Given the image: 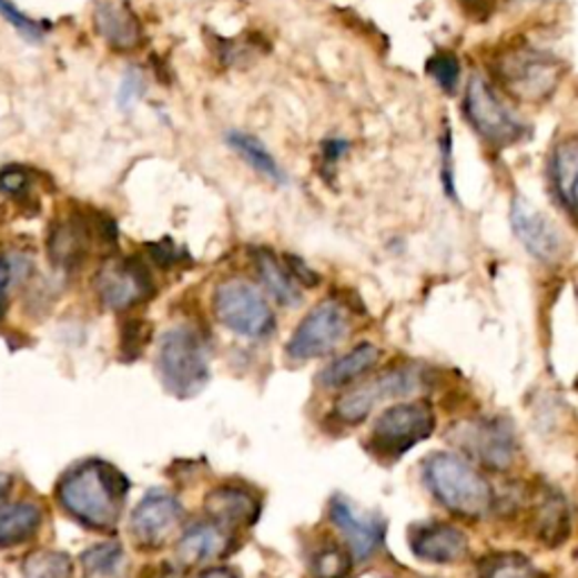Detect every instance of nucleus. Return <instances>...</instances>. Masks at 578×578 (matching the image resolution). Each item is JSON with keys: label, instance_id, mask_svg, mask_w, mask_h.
Wrapping results in <instances>:
<instances>
[{"label": "nucleus", "instance_id": "f257e3e1", "mask_svg": "<svg viewBox=\"0 0 578 578\" xmlns=\"http://www.w3.org/2000/svg\"><path fill=\"white\" fill-rule=\"evenodd\" d=\"M130 493V481L109 462L89 459L73 466L61 477L57 495L59 504L67 508L84 527L104 531L113 529Z\"/></svg>", "mask_w": 578, "mask_h": 578}, {"label": "nucleus", "instance_id": "f03ea898", "mask_svg": "<svg viewBox=\"0 0 578 578\" xmlns=\"http://www.w3.org/2000/svg\"><path fill=\"white\" fill-rule=\"evenodd\" d=\"M423 477L432 495L459 518L479 520L493 508V488L468 462L449 453H434L423 464Z\"/></svg>", "mask_w": 578, "mask_h": 578}, {"label": "nucleus", "instance_id": "7ed1b4c3", "mask_svg": "<svg viewBox=\"0 0 578 578\" xmlns=\"http://www.w3.org/2000/svg\"><path fill=\"white\" fill-rule=\"evenodd\" d=\"M156 364L163 387L176 398L197 396L211 379L206 342L190 326H176L161 337Z\"/></svg>", "mask_w": 578, "mask_h": 578}, {"label": "nucleus", "instance_id": "20e7f679", "mask_svg": "<svg viewBox=\"0 0 578 578\" xmlns=\"http://www.w3.org/2000/svg\"><path fill=\"white\" fill-rule=\"evenodd\" d=\"M215 316L222 326L246 339H263L274 331V312L251 283L233 278L215 290Z\"/></svg>", "mask_w": 578, "mask_h": 578}, {"label": "nucleus", "instance_id": "39448f33", "mask_svg": "<svg viewBox=\"0 0 578 578\" xmlns=\"http://www.w3.org/2000/svg\"><path fill=\"white\" fill-rule=\"evenodd\" d=\"M436 416L427 403H405L384 409L373 425L371 445L384 459H396L420 440L429 438Z\"/></svg>", "mask_w": 578, "mask_h": 578}, {"label": "nucleus", "instance_id": "423d86ee", "mask_svg": "<svg viewBox=\"0 0 578 578\" xmlns=\"http://www.w3.org/2000/svg\"><path fill=\"white\" fill-rule=\"evenodd\" d=\"M348 331L351 321L342 303H318L296 326L292 339L287 342V357L296 362L324 357L339 348V344L348 337Z\"/></svg>", "mask_w": 578, "mask_h": 578}, {"label": "nucleus", "instance_id": "0eeeda50", "mask_svg": "<svg viewBox=\"0 0 578 578\" xmlns=\"http://www.w3.org/2000/svg\"><path fill=\"white\" fill-rule=\"evenodd\" d=\"M449 438L490 470H508L516 464V432H513V427L504 418H477L457 423L449 429Z\"/></svg>", "mask_w": 578, "mask_h": 578}, {"label": "nucleus", "instance_id": "6e6552de", "mask_svg": "<svg viewBox=\"0 0 578 578\" xmlns=\"http://www.w3.org/2000/svg\"><path fill=\"white\" fill-rule=\"evenodd\" d=\"M466 115L477 134L495 148L513 145L525 136V124L501 104V100L479 75L473 78L468 87Z\"/></svg>", "mask_w": 578, "mask_h": 578}, {"label": "nucleus", "instance_id": "1a4fd4ad", "mask_svg": "<svg viewBox=\"0 0 578 578\" xmlns=\"http://www.w3.org/2000/svg\"><path fill=\"white\" fill-rule=\"evenodd\" d=\"M418 384H420V375L414 368L387 371L368 379L366 384H362V387L344 394L335 405V414L339 420L355 425L364 420L379 403L414 394Z\"/></svg>", "mask_w": 578, "mask_h": 578}, {"label": "nucleus", "instance_id": "9d476101", "mask_svg": "<svg viewBox=\"0 0 578 578\" xmlns=\"http://www.w3.org/2000/svg\"><path fill=\"white\" fill-rule=\"evenodd\" d=\"M95 290L111 310H130L156 294L150 270L136 258L107 263L95 278Z\"/></svg>", "mask_w": 578, "mask_h": 578}, {"label": "nucleus", "instance_id": "9b49d317", "mask_svg": "<svg viewBox=\"0 0 578 578\" xmlns=\"http://www.w3.org/2000/svg\"><path fill=\"white\" fill-rule=\"evenodd\" d=\"M183 508L179 499L165 490H150L132 513L130 529L134 540L145 549H156L179 529Z\"/></svg>", "mask_w": 578, "mask_h": 578}, {"label": "nucleus", "instance_id": "f8f14e48", "mask_svg": "<svg viewBox=\"0 0 578 578\" xmlns=\"http://www.w3.org/2000/svg\"><path fill=\"white\" fill-rule=\"evenodd\" d=\"M558 63L536 50L510 54L501 69L504 84L523 100H542L549 95L558 82Z\"/></svg>", "mask_w": 578, "mask_h": 578}, {"label": "nucleus", "instance_id": "ddd939ff", "mask_svg": "<svg viewBox=\"0 0 578 578\" xmlns=\"http://www.w3.org/2000/svg\"><path fill=\"white\" fill-rule=\"evenodd\" d=\"M510 224L520 242L527 246L531 255H536L542 263H556L562 251H565V240L556 224L540 213L536 206H531L527 200L518 197L513 202L510 209Z\"/></svg>", "mask_w": 578, "mask_h": 578}, {"label": "nucleus", "instance_id": "4468645a", "mask_svg": "<svg viewBox=\"0 0 578 578\" xmlns=\"http://www.w3.org/2000/svg\"><path fill=\"white\" fill-rule=\"evenodd\" d=\"M409 545L416 558L434 565H453L466 558L468 538L447 523H425L412 529Z\"/></svg>", "mask_w": 578, "mask_h": 578}, {"label": "nucleus", "instance_id": "2eb2a0df", "mask_svg": "<svg viewBox=\"0 0 578 578\" xmlns=\"http://www.w3.org/2000/svg\"><path fill=\"white\" fill-rule=\"evenodd\" d=\"M331 518L348 540L355 560H368L382 545L384 525L377 518L359 516L344 497H335L331 504Z\"/></svg>", "mask_w": 578, "mask_h": 578}, {"label": "nucleus", "instance_id": "dca6fc26", "mask_svg": "<svg viewBox=\"0 0 578 578\" xmlns=\"http://www.w3.org/2000/svg\"><path fill=\"white\" fill-rule=\"evenodd\" d=\"M209 518L226 529L251 527L261 516V501L240 486H220L206 495Z\"/></svg>", "mask_w": 578, "mask_h": 578}, {"label": "nucleus", "instance_id": "f3484780", "mask_svg": "<svg viewBox=\"0 0 578 578\" xmlns=\"http://www.w3.org/2000/svg\"><path fill=\"white\" fill-rule=\"evenodd\" d=\"M231 547V529L209 520L192 525L179 540L176 554L183 565H204L224 556Z\"/></svg>", "mask_w": 578, "mask_h": 578}, {"label": "nucleus", "instance_id": "a211bd4d", "mask_svg": "<svg viewBox=\"0 0 578 578\" xmlns=\"http://www.w3.org/2000/svg\"><path fill=\"white\" fill-rule=\"evenodd\" d=\"M50 258L61 270L80 267L91 251V231L82 220H67L52 229L48 240Z\"/></svg>", "mask_w": 578, "mask_h": 578}, {"label": "nucleus", "instance_id": "6ab92c4d", "mask_svg": "<svg viewBox=\"0 0 578 578\" xmlns=\"http://www.w3.org/2000/svg\"><path fill=\"white\" fill-rule=\"evenodd\" d=\"M95 28L100 37L115 50H132L141 43L139 19L126 6L104 0L95 10Z\"/></svg>", "mask_w": 578, "mask_h": 578}, {"label": "nucleus", "instance_id": "aec40b11", "mask_svg": "<svg viewBox=\"0 0 578 578\" xmlns=\"http://www.w3.org/2000/svg\"><path fill=\"white\" fill-rule=\"evenodd\" d=\"M43 523V510L34 501H10L0 506V547H17L30 540Z\"/></svg>", "mask_w": 578, "mask_h": 578}, {"label": "nucleus", "instance_id": "412c9836", "mask_svg": "<svg viewBox=\"0 0 578 578\" xmlns=\"http://www.w3.org/2000/svg\"><path fill=\"white\" fill-rule=\"evenodd\" d=\"M379 348L373 344H359L355 346L351 353L342 355L339 359H335L324 373L318 375V382L324 384L326 389H342L346 384H351L353 379L362 377L366 371H371L377 359H379Z\"/></svg>", "mask_w": 578, "mask_h": 578}, {"label": "nucleus", "instance_id": "4be33fe9", "mask_svg": "<svg viewBox=\"0 0 578 578\" xmlns=\"http://www.w3.org/2000/svg\"><path fill=\"white\" fill-rule=\"evenodd\" d=\"M255 270L267 292L281 303V305H298L301 303V287L296 276L281 265V261L272 251H258L255 253Z\"/></svg>", "mask_w": 578, "mask_h": 578}, {"label": "nucleus", "instance_id": "5701e85b", "mask_svg": "<svg viewBox=\"0 0 578 578\" xmlns=\"http://www.w3.org/2000/svg\"><path fill=\"white\" fill-rule=\"evenodd\" d=\"M226 143L231 145V150H235L255 172H261L263 176L276 181V183H285V172L281 170V165L276 163V159L270 154V150L251 134L244 132H229L226 134Z\"/></svg>", "mask_w": 578, "mask_h": 578}, {"label": "nucleus", "instance_id": "b1692460", "mask_svg": "<svg viewBox=\"0 0 578 578\" xmlns=\"http://www.w3.org/2000/svg\"><path fill=\"white\" fill-rule=\"evenodd\" d=\"M536 529L547 545H560L567 538V508L558 493H545L536 506Z\"/></svg>", "mask_w": 578, "mask_h": 578}, {"label": "nucleus", "instance_id": "393cba45", "mask_svg": "<svg viewBox=\"0 0 578 578\" xmlns=\"http://www.w3.org/2000/svg\"><path fill=\"white\" fill-rule=\"evenodd\" d=\"M481 578H540V571L523 554L497 551L481 562Z\"/></svg>", "mask_w": 578, "mask_h": 578}, {"label": "nucleus", "instance_id": "a878e982", "mask_svg": "<svg viewBox=\"0 0 578 578\" xmlns=\"http://www.w3.org/2000/svg\"><path fill=\"white\" fill-rule=\"evenodd\" d=\"M23 578H73V560L63 551H34L23 562Z\"/></svg>", "mask_w": 578, "mask_h": 578}, {"label": "nucleus", "instance_id": "bb28decb", "mask_svg": "<svg viewBox=\"0 0 578 578\" xmlns=\"http://www.w3.org/2000/svg\"><path fill=\"white\" fill-rule=\"evenodd\" d=\"M124 562L120 542H100L82 554V567L89 576H115Z\"/></svg>", "mask_w": 578, "mask_h": 578}, {"label": "nucleus", "instance_id": "cd10ccee", "mask_svg": "<svg viewBox=\"0 0 578 578\" xmlns=\"http://www.w3.org/2000/svg\"><path fill=\"white\" fill-rule=\"evenodd\" d=\"M351 571V556L339 545L321 547L312 558L314 578H344Z\"/></svg>", "mask_w": 578, "mask_h": 578}, {"label": "nucleus", "instance_id": "c85d7f7f", "mask_svg": "<svg viewBox=\"0 0 578 578\" xmlns=\"http://www.w3.org/2000/svg\"><path fill=\"white\" fill-rule=\"evenodd\" d=\"M152 339V326L143 318H132L122 324L120 331V355L122 359H136L143 355Z\"/></svg>", "mask_w": 578, "mask_h": 578}, {"label": "nucleus", "instance_id": "c756f323", "mask_svg": "<svg viewBox=\"0 0 578 578\" xmlns=\"http://www.w3.org/2000/svg\"><path fill=\"white\" fill-rule=\"evenodd\" d=\"M576 176H578V141H567L558 145L554 159V179L562 197L567 195V190L571 187Z\"/></svg>", "mask_w": 578, "mask_h": 578}, {"label": "nucleus", "instance_id": "7c9ffc66", "mask_svg": "<svg viewBox=\"0 0 578 578\" xmlns=\"http://www.w3.org/2000/svg\"><path fill=\"white\" fill-rule=\"evenodd\" d=\"M0 17H3L26 41H32V43L43 41L45 32H48V26H45V23L34 21V19H30L28 14H23V12L14 6V0H0Z\"/></svg>", "mask_w": 578, "mask_h": 578}, {"label": "nucleus", "instance_id": "2f4dec72", "mask_svg": "<svg viewBox=\"0 0 578 578\" xmlns=\"http://www.w3.org/2000/svg\"><path fill=\"white\" fill-rule=\"evenodd\" d=\"M429 71L434 80L445 89V93H455L459 82V63L455 57H436L429 61Z\"/></svg>", "mask_w": 578, "mask_h": 578}, {"label": "nucleus", "instance_id": "473e14b6", "mask_svg": "<svg viewBox=\"0 0 578 578\" xmlns=\"http://www.w3.org/2000/svg\"><path fill=\"white\" fill-rule=\"evenodd\" d=\"M17 276V263L12 255L0 253V324H3V318L8 314V303H10V287L12 281Z\"/></svg>", "mask_w": 578, "mask_h": 578}, {"label": "nucleus", "instance_id": "72a5a7b5", "mask_svg": "<svg viewBox=\"0 0 578 578\" xmlns=\"http://www.w3.org/2000/svg\"><path fill=\"white\" fill-rule=\"evenodd\" d=\"M143 91H145V84H143L141 73L139 71H130V75L122 80V87L118 91V104L124 111H130L143 98Z\"/></svg>", "mask_w": 578, "mask_h": 578}, {"label": "nucleus", "instance_id": "f704fd0d", "mask_svg": "<svg viewBox=\"0 0 578 578\" xmlns=\"http://www.w3.org/2000/svg\"><path fill=\"white\" fill-rule=\"evenodd\" d=\"M28 172L23 168H6L0 170V190L6 192V195L10 197H17V195H23V192L28 190Z\"/></svg>", "mask_w": 578, "mask_h": 578}, {"label": "nucleus", "instance_id": "c9c22d12", "mask_svg": "<svg viewBox=\"0 0 578 578\" xmlns=\"http://www.w3.org/2000/svg\"><path fill=\"white\" fill-rule=\"evenodd\" d=\"M150 251H152V261H154L159 267H165V270H168V267H174L179 261L185 258V253H183L174 242H170V240L159 242V244H152Z\"/></svg>", "mask_w": 578, "mask_h": 578}, {"label": "nucleus", "instance_id": "e433bc0d", "mask_svg": "<svg viewBox=\"0 0 578 578\" xmlns=\"http://www.w3.org/2000/svg\"><path fill=\"white\" fill-rule=\"evenodd\" d=\"M567 204H571V209L576 211V215H578V176L574 179V183H571V187L567 190V195L562 197Z\"/></svg>", "mask_w": 578, "mask_h": 578}, {"label": "nucleus", "instance_id": "4c0bfd02", "mask_svg": "<svg viewBox=\"0 0 578 578\" xmlns=\"http://www.w3.org/2000/svg\"><path fill=\"white\" fill-rule=\"evenodd\" d=\"M200 578H235V574L231 571V569H209V571H204Z\"/></svg>", "mask_w": 578, "mask_h": 578}, {"label": "nucleus", "instance_id": "58836bf2", "mask_svg": "<svg viewBox=\"0 0 578 578\" xmlns=\"http://www.w3.org/2000/svg\"><path fill=\"white\" fill-rule=\"evenodd\" d=\"M10 488H12V477L6 475V473H0V497H3Z\"/></svg>", "mask_w": 578, "mask_h": 578}, {"label": "nucleus", "instance_id": "ea45409f", "mask_svg": "<svg viewBox=\"0 0 578 578\" xmlns=\"http://www.w3.org/2000/svg\"><path fill=\"white\" fill-rule=\"evenodd\" d=\"M576 384H578V379H576Z\"/></svg>", "mask_w": 578, "mask_h": 578}]
</instances>
